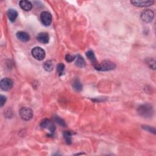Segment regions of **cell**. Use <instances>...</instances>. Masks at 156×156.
Returning <instances> with one entry per match:
<instances>
[{
  "label": "cell",
  "mask_w": 156,
  "mask_h": 156,
  "mask_svg": "<svg viewBox=\"0 0 156 156\" xmlns=\"http://www.w3.org/2000/svg\"><path fill=\"white\" fill-rule=\"evenodd\" d=\"M137 111L140 116L145 118L152 117L154 114L152 106L149 104H145L140 106L138 107Z\"/></svg>",
  "instance_id": "cell-1"
},
{
  "label": "cell",
  "mask_w": 156,
  "mask_h": 156,
  "mask_svg": "<svg viewBox=\"0 0 156 156\" xmlns=\"http://www.w3.org/2000/svg\"><path fill=\"white\" fill-rule=\"evenodd\" d=\"M94 67L98 71H101V72H106V71H110L115 69L116 65L109 61H104L101 63H97L94 65Z\"/></svg>",
  "instance_id": "cell-2"
},
{
  "label": "cell",
  "mask_w": 156,
  "mask_h": 156,
  "mask_svg": "<svg viewBox=\"0 0 156 156\" xmlns=\"http://www.w3.org/2000/svg\"><path fill=\"white\" fill-rule=\"evenodd\" d=\"M20 116L24 121H29L33 117V112L30 109L26 107H24L20 109L19 111Z\"/></svg>",
  "instance_id": "cell-3"
},
{
  "label": "cell",
  "mask_w": 156,
  "mask_h": 156,
  "mask_svg": "<svg viewBox=\"0 0 156 156\" xmlns=\"http://www.w3.org/2000/svg\"><path fill=\"white\" fill-rule=\"evenodd\" d=\"M31 53L33 58L37 61H42L45 58V51L43 48L38 47L34 48Z\"/></svg>",
  "instance_id": "cell-4"
},
{
  "label": "cell",
  "mask_w": 156,
  "mask_h": 156,
  "mask_svg": "<svg viewBox=\"0 0 156 156\" xmlns=\"http://www.w3.org/2000/svg\"><path fill=\"white\" fill-rule=\"evenodd\" d=\"M40 127L43 129H47L50 131L49 135H53L55 127L54 124L48 119H44L40 123Z\"/></svg>",
  "instance_id": "cell-5"
},
{
  "label": "cell",
  "mask_w": 156,
  "mask_h": 156,
  "mask_svg": "<svg viewBox=\"0 0 156 156\" xmlns=\"http://www.w3.org/2000/svg\"><path fill=\"white\" fill-rule=\"evenodd\" d=\"M154 17V12L150 9L143 10L141 13V18L145 23H151Z\"/></svg>",
  "instance_id": "cell-6"
},
{
  "label": "cell",
  "mask_w": 156,
  "mask_h": 156,
  "mask_svg": "<svg viewBox=\"0 0 156 156\" xmlns=\"http://www.w3.org/2000/svg\"><path fill=\"white\" fill-rule=\"evenodd\" d=\"M40 21L41 23L46 26H48L52 22L51 14L47 11L42 12L40 14Z\"/></svg>",
  "instance_id": "cell-7"
},
{
  "label": "cell",
  "mask_w": 156,
  "mask_h": 156,
  "mask_svg": "<svg viewBox=\"0 0 156 156\" xmlns=\"http://www.w3.org/2000/svg\"><path fill=\"white\" fill-rule=\"evenodd\" d=\"M13 82L10 78H3L0 82V87L4 91H9L13 87Z\"/></svg>",
  "instance_id": "cell-8"
},
{
  "label": "cell",
  "mask_w": 156,
  "mask_h": 156,
  "mask_svg": "<svg viewBox=\"0 0 156 156\" xmlns=\"http://www.w3.org/2000/svg\"><path fill=\"white\" fill-rule=\"evenodd\" d=\"M131 3L135 6L138 7H149L154 4V1L152 0H141V1H131Z\"/></svg>",
  "instance_id": "cell-9"
},
{
  "label": "cell",
  "mask_w": 156,
  "mask_h": 156,
  "mask_svg": "<svg viewBox=\"0 0 156 156\" xmlns=\"http://www.w3.org/2000/svg\"><path fill=\"white\" fill-rule=\"evenodd\" d=\"M37 38L40 43L44 44H47L50 40L49 35L47 33H39L37 37Z\"/></svg>",
  "instance_id": "cell-10"
},
{
  "label": "cell",
  "mask_w": 156,
  "mask_h": 156,
  "mask_svg": "<svg viewBox=\"0 0 156 156\" xmlns=\"http://www.w3.org/2000/svg\"><path fill=\"white\" fill-rule=\"evenodd\" d=\"M19 5L20 7L25 11L31 10L33 8L32 3L29 1H27V0H22V1H20L19 3Z\"/></svg>",
  "instance_id": "cell-11"
},
{
  "label": "cell",
  "mask_w": 156,
  "mask_h": 156,
  "mask_svg": "<svg viewBox=\"0 0 156 156\" xmlns=\"http://www.w3.org/2000/svg\"><path fill=\"white\" fill-rule=\"evenodd\" d=\"M7 17H8V18L9 20L11 21V22H14L17 17H18V12L15 9H10L8 10L7 11Z\"/></svg>",
  "instance_id": "cell-12"
},
{
  "label": "cell",
  "mask_w": 156,
  "mask_h": 156,
  "mask_svg": "<svg viewBox=\"0 0 156 156\" xmlns=\"http://www.w3.org/2000/svg\"><path fill=\"white\" fill-rule=\"evenodd\" d=\"M17 37L23 42H27L30 40V36L28 33L24 31H19L17 33Z\"/></svg>",
  "instance_id": "cell-13"
},
{
  "label": "cell",
  "mask_w": 156,
  "mask_h": 156,
  "mask_svg": "<svg viewBox=\"0 0 156 156\" xmlns=\"http://www.w3.org/2000/svg\"><path fill=\"white\" fill-rule=\"evenodd\" d=\"M76 61H75V64L77 67L79 68H83L85 67L86 65V62L85 61V60L83 59L81 55H78L76 57Z\"/></svg>",
  "instance_id": "cell-14"
},
{
  "label": "cell",
  "mask_w": 156,
  "mask_h": 156,
  "mask_svg": "<svg viewBox=\"0 0 156 156\" xmlns=\"http://www.w3.org/2000/svg\"><path fill=\"white\" fill-rule=\"evenodd\" d=\"M86 56H87V58L91 61V62L92 63L93 66L98 63L97 61H96V57H95V55L93 51H87L86 52Z\"/></svg>",
  "instance_id": "cell-15"
},
{
  "label": "cell",
  "mask_w": 156,
  "mask_h": 156,
  "mask_svg": "<svg viewBox=\"0 0 156 156\" xmlns=\"http://www.w3.org/2000/svg\"><path fill=\"white\" fill-rule=\"evenodd\" d=\"M73 87L78 92H81L82 89V85L78 79H75L73 82Z\"/></svg>",
  "instance_id": "cell-16"
},
{
  "label": "cell",
  "mask_w": 156,
  "mask_h": 156,
  "mask_svg": "<svg viewBox=\"0 0 156 156\" xmlns=\"http://www.w3.org/2000/svg\"><path fill=\"white\" fill-rule=\"evenodd\" d=\"M64 138L65 140L66 143L68 145L72 143V136L73 135V133L71 132L70 131H65L63 134Z\"/></svg>",
  "instance_id": "cell-17"
},
{
  "label": "cell",
  "mask_w": 156,
  "mask_h": 156,
  "mask_svg": "<svg viewBox=\"0 0 156 156\" xmlns=\"http://www.w3.org/2000/svg\"><path fill=\"white\" fill-rule=\"evenodd\" d=\"M56 70H57V73H58V75L59 76L64 75L65 73V65L62 63L59 64L58 66H57Z\"/></svg>",
  "instance_id": "cell-18"
},
{
  "label": "cell",
  "mask_w": 156,
  "mask_h": 156,
  "mask_svg": "<svg viewBox=\"0 0 156 156\" xmlns=\"http://www.w3.org/2000/svg\"><path fill=\"white\" fill-rule=\"evenodd\" d=\"M44 68L47 71V72H51V71H52V69L54 68V65L51 61H48L45 62V64L44 65Z\"/></svg>",
  "instance_id": "cell-19"
},
{
  "label": "cell",
  "mask_w": 156,
  "mask_h": 156,
  "mask_svg": "<svg viewBox=\"0 0 156 156\" xmlns=\"http://www.w3.org/2000/svg\"><path fill=\"white\" fill-rule=\"evenodd\" d=\"M54 121H55L57 123H58L59 125H60V126H61L64 127V126H66V123H65V121H64L62 118H61V117H58V116L55 117H54Z\"/></svg>",
  "instance_id": "cell-20"
},
{
  "label": "cell",
  "mask_w": 156,
  "mask_h": 156,
  "mask_svg": "<svg viewBox=\"0 0 156 156\" xmlns=\"http://www.w3.org/2000/svg\"><path fill=\"white\" fill-rule=\"evenodd\" d=\"M142 127L144 129L149 131V132H152L154 134H155V129L154 127H151L149 126H142Z\"/></svg>",
  "instance_id": "cell-21"
},
{
  "label": "cell",
  "mask_w": 156,
  "mask_h": 156,
  "mask_svg": "<svg viewBox=\"0 0 156 156\" xmlns=\"http://www.w3.org/2000/svg\"><path fill=\"white\" fill-rule=\"evenodd\" d=\"M76 59V56H73L70 54H67L65 55V60L67 62H72Z\"/></svg>",
  "instance_id": "cell-22"
},
{
  "label": "cell",
  "mask_w": 156,
  "mask_h": 156,
  "mask_svg": "<svg viewBox=\"0 0 156 156\" xmlns=\"http://www.w3.org/2000/svg\"><path fill=\"white\" fill-rule=\"evenodd\" d=\"M0 102H1V107H3L6 101V97L3 95L0 96Z\"/></svg>",
  "instance_id": "cell-23"
},
{
  "label": "cell",
  "mask_w": 156,
  "mask_h": 156,
  "mask_svg": "<svg viewBox=\"0 0 156 156\" xmlns=\"http://www.w3.org/2000/svg\"><path fill=\"white\" fill-rule=\"evenodd\" d=\"M79 154H84V153H78V154H76V155H79Z\"/></svg>",
  "instance_id": "cell-24"
}]
</instances>
